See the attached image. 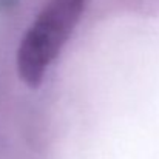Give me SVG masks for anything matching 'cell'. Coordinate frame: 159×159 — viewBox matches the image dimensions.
<instances>
[{"mask_svg":"<svg viewBox=\"0 0 159 159\" xmlns=\"http://www.w3.org/2000/svg\"><path fill=\"white\" fill-rule=\"evenodd\" d=\"M85 0H50L25 34L17 66L20 77L37 85L50 63L62 50L84 11Z\"/></svg>","mask_w":159,"mask_h":159,"instance_id":"cell-1","label":"cell"},{"mask_svg":"<svg viewBox=\"0 0 159 159\" xmlns=\"http://www.w3.org/2000/svg\"><path fill=\"white\" fill-rule=\"evenodd\" d=\"M11 2H12V0H0V8H3V6H8V5H11Z\"/></svg>","mask_w":159,"mask_h":159,"instance_id":"cell-2","label":"cell"}]
</instances>
